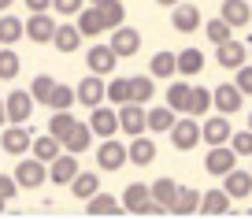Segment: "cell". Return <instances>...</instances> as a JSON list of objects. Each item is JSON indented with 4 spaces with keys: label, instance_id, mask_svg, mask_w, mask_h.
Masks as SVG:
<instances>
[{
    "label": "cell",
    "instance_id": "cell-27",
    "mask_svg": "<svg viewBox=\"0 0 252 219\" xmlns=\"http://www.w3.org/2000/svg\"><path fill=\"white\" fill-rule=\"evenodd\" d=\"M222 23H226V26H245V23H249V19H252V8H249V4H245V0H222Z\"/></svg>",
    "mask_w": 252,
    "mask_h": 219
},
{
    "label": "cell",
    "instance_id": "cell-44",
    "mask_svg": "<svg viewBox=\"0 0 252 219\" xmlns=\"http://www.w3.org/2000/svg\"><path fill=\"white\" fill-rule=\"evenodd\" d=\"M52 86H56V82L48 78V74H37V78H33V86H30L33 104H45V101H48V93H52Z\"/></svg>",
    "mask_w": 252,
    "mask_h": 219
},
{
    "label": "cell",
    "instance_id": "cell-49",
    "mask_svg": "<svg viewBox=\"0 0 252 219\" xmlns=\"http://www.w3.org/2000/svg\"><path fill=\"white\" fill-rule=\"evenodd\" d=\"M163 212H167V208H163V204H156V201H149V204H145V208H141V212H137V216H163Z\"/></svg>",
    "mask_w": 252,
    "mask_h": 219
},
{
    "label": "cell",
    "instance_id": "cell-17",
    "mask_svg": "<svg viewBox=\"0 0 252 219\" xmlns=\"http://www.w3.org/2000/svg\"><path fill=\"white\" fill-rule=\"evenodd\" d=\"M212 108H219V115H234V111H241V89L222 82L219 89H212Z\"/></svg>",
    "mask_w": 252,
    "mask_h": 219
},
{
    "label": "cell",
    "instance_id": "cell-13",
    "mask_svg": "<svg viewBox=\"0 0 252 219\" xmlns=\"http://www.w3.org/2000/svg\"><path fill=\"white\" fill-rule=\"evenodd\" d=\"M230 134H234L230 115H212V119H204V126H200V141H208V145H226Z\"/></svg>",
    "mask_w": 252,
    "mask_h": 219
},
{
    "label": "cell",
    "instance_id": "cell-31",
    "mask_svg": "<svg viewBox=\"0 0 252 219\" xmlns=\"http://www.w3.org/2000/svg\"><path fill=\"white\" fill-rule=\"evenodd\" d=\"M93 8L100 11V19H104V30H115V26H123V19H126L123 0H100V4H93Z\"/></svg>",
    "mask_w": 252,
    "mask_h": 219
},
{
    "label": "cell",
    "instance_id": "cell-46",
    "mask_svg": "<svg viewBox=\"0 0 252 219\" xmlns=\"http://www.w3.org/2000/svg\"><path fill=\"white\" fill-rule=\"evenodd\" d=\"M234 86L241 89V97H252V67H249V63L237 67V82H234Z\"/></svg>",
    "mask_w": 252,
    "mask_h": 219
},
{
    "label": "cell",
    "instance_id": "cell-45",
    "mask_svg": "<svg viewBox=\"0 0 252 219\" xmlns=\"http://www.w3.org/2000/svg\"><path fill=\"white\" fill-rule=\"evenodd\" d=\"M230 30H234V26H226V23H222V19H212V23L204 26L208 41H215V45H222V41H230Z\"/></svg>",
    "mask_w": 252,
    "mask_h": 219
},
{
    "label": "cell",
    "instance_id": "cell-37",
    "mask_svg": "<svg viewBox=\"0 0 252 219\" xmlns=\"http://www.w3.org/2000/svg\"><path fill=\"white\" fill-rule=\"evenodd\" d=\"M104 101H108V104H126V101H130V78L104 82Z\"/></svg>",
    "mask_w": 252,
    "mask_h": 219
},
{
    "label": "cell",
    "instance_id": "cell-1",
    "mask_svg": "<svg viewBox=\"0 0 252 219\" xmlns=\"http://www.w3.org/2000/svg\"><path fill=\"white\" fill-rule=\"evenodd\" d=\"M171 145L178 152H189V149H197V141H200V126H197V115H189V119H174L171 130Z\"/></svg>",
    "mask_w": 252,
    "mask_h": 219
},
{
    "label": "cell",
    "instance_id": "cell-55",
    "mask_svg": "<svg viewBox=\"0 0 252 219\" xmlns=\"http://www.w3.org/2000/svg\"><path fill=\"white\" fill-rule=\"evenodd\" d=\"M249 130H252V111H249Z\"/></svg>",
    "mask_w": 252,
    "mask_h": 219
},
{
    "label": "cell",
    "instance_id": "cell-10",
    "mask_svg": "<svg viewBox=\"0 0 252 219\" xmlns=\"http://www.w3.org/2000/svg\"><path fill=\"white\" fill-rule=\"evenodd\" d=\"M215 60H219L222 71H237L245 60H249V45H241V41H222V45H215Z\"/></svg>",
    "mask_w": 252,
    "mask_h": 219
},
{
    "label": "cell",
    "instance_id": "cell-9",
    "mask_svg": "<svg viewBox=\"0 0 252 219\" xmlns=\"http://www.w3.org/2000/svg\"><path fill=\"white\" fill-rule=\"evenodd\" d=\"M126 164V145L115 138H104V145L96 149V167L100 171H119Z\"/></svg>",
    "mask_w": 252,
    "mask_h": 219
},
{
    "label": "cell",
    "instance_id": "cell-16",
    "mask_svg": "<svg viewBox=\"0 0 252 219\" xmlns=\"http://www.w3.org/2000/svg\"><path fill=\"white\" fill-rule=\"evenodd\" d=\"M222 189H226L230 201L249 197V193H252V171H237V167H230V171L222 175Z\"/></svg>",
    "mask_w": 252,
    "mask_h": 219
},
{
    "label": "cell",
    "instance_id": "cell-53",
    "mask_svg": "<svg viewBox=\"0 0 252 219\" xmlns=\"http://www.w3.org/2000/svg\"><path fill=\"white\" fill-rule=\"evenodd\" d=\"M156 4H163V8H174V4H178V0H156Z\"/></svg>",
    "mask_w": 252,
    "mask_h": 219
},
{
    "label": "cell",
    "instance_id": "cell-25",
    "mask_svg": "<svg viewBox=\"0 0 252 219\" xmlns=\"http://www.w3.org/2000/svg\"><path fill=\"white\" fill-rule=\"evenodd\" d=\"M230 197H226V189H208V193H200V208L197 212H204V216H222V212H230Z\"/></svg>",
    "mask_w": 252,
    "mask_h": 219
},
{
    "label": "cell",
    "instance_id": "cell-30",
    "mask_svg": "<svg viewBox=\"0 0 252 219\" xmlns=\"http://www.w3.org/2000/svg\"><path fill=\"white\" fill-rule=\"evenodd\" d=\"M174 193H178V182L167 179V175H163V179H156V182L149 186V197H152L156 204H163L167 212H171V204H174Z\"/></svg>",
    "mask_w": 252,
    "mask_h": 219
},
{
    "label": "cell",
    "instance_id": "cell-54",
    "mask_svg": "<svg viewBox=\"0 0 252 219\" xmlns=\"http://www.w3.org/2000/svg\"><path fill=\"white\" fill-rule=\"evenodd\" d=\"M4 208H8V201H4V197H0V212H4Z\"/></svg>",
    "mask_w": 252,
    "mask_h": 219
},
{
    "label": "cell",
    "instance_id": "cell-58",
    "mask_svg": "<svg viewBox=\"0 0 252 219\" xmlns=\"http://www.w3.org/2000/svg\"><path fill=\"white\" fill-rule=\"evenodd\" d=\"M249 197H252V193H249Z\"/></svg>",
    "mask_w": 252,
    "mask_h": 219
},
{
    "label": "cell",
    "instance_id": "cell-24",
    "mask_svg": "<svg viewBox=\"0 0 252 219\" xmlns=\"http://www.w3.org/2000/svg\"><path fill=\"white\" fill-rule=\"evenodd\" d=\"M197 208H200V189H193V186H178L171 212H174V216H193Z\"/></svg>",
    "mask_w": 252,
    "mask_h": 219
},
{
    "label": "cell",
    "instance_id": "cell-33",
    "mask_svg": "<svg viewBox=\"0 0 252 219\" xmlns=\"http://www.w3.org/2000/svg\"><path fill=\"white\" fill-rule=\"evenodd\" d=\"M78 34L82 37H96V34H104V19L96 8H82L78 11Z\"/></svg>",
    "mask_w": 252,
    "mask_h": 219
},
{
    "label": "cell",
    "instance_id": "cell-43",
    "mask_svg": "<svg viewBox=\"0 0 252 219\" xmlns=\"http://www.w3.org/2000/svg\"><path fill=\"white\" fill-rule=\"evenodd\" d=\"M230 149H234L237 156L249 160V156H252V130H237V134H230Z\"/></svg>",
    "mask_w": 252,
    "mask_h": 219
},
{
    "label": "cell",
    "instance_id": "cell-5",
    "mask_svg": "<svg viewBox=\"0 0 252 219\" xmlns=\"http://www.w3.org/2000/svg\"><path fill=\"white\" fill-rule=\"evenodd\" d=\"M23 34L30 41H37V45H48L56 34V19L48 15V11H30V19L23 23Z\"/></svg>",
    "mask_w": 252,
    "mask_h": 219
},
{
    "label": "cell",
    "instance_id": "cell-39",
    "mask_svg": "<svg viewBox=\"0 0 252 219\" xmlns=\"http://www.w3.org/2000/svg\"><path fill=\"white\" fill-rule=\"evenodd\" d=\"M71 104H74V86H60V82H56L52 93H48V101H45V108L63 111V108H71Z\"/></svg>",
    "mask_w": 252,
    "mask_h": 219
},
{
    "label": "cell",
    "instance_id": "cell-32",
    "mask_svg": "<svg viewBox=\"0 0 252 219\" xmlns=\"http://www.w3.org/2000/svg\"><path fill=\"white\" fill-rule=\"evenodd\" d=\"M186 111H189V115H208V111H212V89H204V86H189Z\"/></svg>",
    "mask_w": 252,
    "mask_h": 219
},
{
    "label": "cell",
    "instance_id": "cell-51",
    "mask_svg": "<svg viewBox=\"0 0 252 219\" xmlns=\"http://www.w3.org/2000/svg\"><path fill=\"white\" fill-rule=\"evenodd\" d=\"M8 123V115H4V97H0V126Z\"/></svg>",
    "mask_w": 252,
    "mask_h": 219
},
{
    "label": "cell",
    "instance_id": "cell-57",
    "mask_svg": "<svg viewBox=\"0 0 252 219\" xmlns=\"http://www.w3.org/2000/svg\"><path fill=\"white\" fill-rule=\"evenodd\" d=\"M93 4H100V0H93Z\"/></svg>",
    "mask_w": 252,
    "mask_h": 219
},
{
    "label": "cell",
    "instance_id": "cell-12",
    "mask_svg": "<svg viewBox=\"0 0 252 219\" xmlns=\"http://www.w3.org/2000/svg\"><path fill=\"white\" fill-rule=\"evenodd\" d=\"M74 175H78V156H74V152H60L56 160H48V179H52L56 186H67Z\"/></svg>",
    "mask_w": 252,
    "mask_h": 219
},
{
    "label": "cell",
    "instance_id": "cell-38",
    "mask_svg": "<svg viewBox=\"0 0 252 219\" xmlns=\"http://www.w3.org/2000/svg\"><path fill=\"white\" fill-rule=\"evenodd\" d=\"M74 123H78V119L71 115V108H63V111H56V115L48 119V134H52V138H60V145H63V138H67V130H71Z\"/></svg>",
    "mask_w": 252,
    "mask_h": 219
},
{
    "label": "cell",
    "instance_id": "cell-35",
    "mask_svg": "<svg viewBox=\"0 0 252 219\" xmlns=\"http://www.w3.org/2000/svg\"><path fill=\"white\" fill-rule=\"evenodd\" d=\"M19 71H23V60H19V52H15L11 45H0V78L11 82Z\"/></svg>",
    "mask_w": 252,
    "mask_h": 219
},
{
    "label": "cell",
    "instance_id": "cell-21",
    "mask_svg": "<svg viewBox=\"0 0 252 219\" xmlns=\"http://www.w3.org/2000/svg\"><path fill=\"white\" fill-rule=\"evenodd\" d=\"M89 145H93V130H89V123H74L71 130H67V138H63V149L74 152V156H82Z\"/></svg>",
    "mask_w": 252,
    "mask_h": 219
},
{
    "label": "cell",
    "instance_id": "cell-14",
    "mask_svg": "<svg viewBox=\"0 0 252 219\" xmlns=\"http://www.w3.org/2000/svg\"><path fill=\"white\" fill-rule=\"evenodd\" d=\"M74 101L86 104V108H96V104H104V78H100V74H89V78H82L78 86H74Z\"/></svg>",
    "mask_w": 252,
    "mask_h": 219
},
{
    "label": "cell",
    "instance_id": "cell-26",
    "mask_svg": "<svg viewBox=\"0 0 252 219\" xmlns=\"http://www.w3.org/2000/svg\"><path fill=\"white\" fill-rule=\"evenodd\" d=\"M30 152L41 160V164H48V160H56L63 152V145H60V138H52V134H41V138L30 141Z\"/></svg>",
    "mask_w": 252,
    "mask_h": 219
},
{
    "label": "cell",
    "instance_id": "cell-23",
    "mask_svg": "<svg viewBox=\"0 0 252 219\" xmlns=\"http://www.w3.org/2000/svg\"><path fill=\"white\" fill-rule=\"evenodd\" d=\"M67 186H71V193L78 197V201H89V197L100 189V175H96V171H78Z\"/></svg>",
    "mask_w": 252,
    "mask_h": 219
},
{
    "label": "cell",
    "instance_id": "cell-34",
    "mask_svg": "<svg viewBox=\"0 0 252 219\" xmlns=\"http://www.w3.org/2000/svg\"><path fill=\"white\" fill-rule=\"evenodd\" d=\"M152 93H156L152 74H137V78H130V101H134V104H149Z\"/></svg>",
    "mask_w": 252,
    "mask_h": 219
},
{
    "label": "cell",
    "instance_id": "cell-56",
    "mask_svg": "<svg viewBox=\"0 0 252 219\" xmlns=\"http://www.w3.org/2000/svg\"><path fill=\"white\" fill-rule=\"evenodd\" d=\"M249 41H252V37H249ZM249 56H252V45H249Z\"/></svg>",
    "mask_w": 252,
    "mask_h": 219
},
{
    "label": "cell",
    "instance_id": "cell-48",
    "mask_svg": "<svg viewBox=\"0 0 252 219\" xmlns=\"http://www.w3.org/2000/svg\"><path fill=\"white\" fill-rule=\"evenodd\" d=\"M15 193H19V182L11 179V175H0V197H4V201H11Z\"/></svg>",
    "mask_w": 252,
    "mask_h": 219
},
{
    "label": "cell",
    "instance_id": "cell-2",
    "mask_svg": "<svg viewBox=\"0 0 252 219\" xmlns=\"http://www.w3.org/2000/svg\"><path fill=\"white\" fill-rule=\"evenodd\" d=\"M30 141H33V134L26 130V123H11L8 130L0 134V149L8 152V156H23V152H30Z\"/></svg>",
    "mask_w": 252,
    "mask_h": 219
},
{
    "label": "cell",
    "instance_id": "cell-47",
    "mask_svg": "<svg viewBox=\"0 0 252 219\" xmlns=\"http://www.w3.org/2000/svg\"><path fill=\"white\" fill-rule=\"evenodd\" d=\"M82 4H86V0H52V11H60V15H78Z\"/></svg>",
    "mask_w": 252,
    "mask_h": 219
},
{
    "label": "cell",
    "instance_id": "cell-22",
    "mask_svg": "<svg viewBox=\"0 0 252 219\" xmlns=\"http://www.w3.org/2000/svg\"><path fill=\"white\" fill-rule=\"evenodd\" d=\"M174 119H178V111H171L167 104H159V108H149V111H145V130L167 134V130L174 126Z\"/></svg>",
    "mask_w": 252,
    "mask_h": 219
},
{
    "label": "cell",
    "instance_id": "cell-6",
    "mask_svg": "<svg viewBox=\"0 0 252 219\" xmlns=\"http://www.w3.org/2000/svg\"><path fill=\"white\" fill-rule=\"evenodd\" d=\"M108 48L119 56V60H123V56H137V48H141V34H137L134 26H115Z\"/></svg>",
    "mask_w": 252,
    "mask_h": 219
},
{
    "label": "cell",
    "instance_id": "cell-20",
    "mask_svg": "<svg viewBox=\"0 0 252 219\" xmlns=\"http://www.w3.org/2000/svg\"><path fill=\"white\" fill-rule=\"evenodd\" d=\"M174 71H178L182 78L200 74V71H204V52H200V48H182V52L174 56Z\"/></svg>",
    "mask_w": 252,
    "mask_h": 219
},
{
    "label": "cell",
    "instance_id": "cell-36",
    "mask_svg": "<svg viewBox=\"0 0 252 219\" xmlns=\"http://www.w3.org/2000/svg\"><path fill=\"white\" fill-rule=\"evenodd\" d=\"M86 204H89V212H93V216H115V212H123V204H119L111 193H100V189H96Z\"/></svg>",
    "mask_w": 252,
    "mask_h": 219
},
{
    "label": "cell",
    "instance_id": "cell-59",
    "mask_svg": "<svg viewBox=\"0 0 252 219\" xmlns=\"http://www.w3.org/2000/svg\"><path fill=\"white\" fill-rule=\"evenodd\" d=\"M249 160H252V156H249Z\"/></svg>",
    "mask_w": 252,
    "mask_h": 219
},
{
    "label": "cell",
    "instance_id": "cell-28",
    "mask_svg": "<svg viewBox=\"0 0 252 219\" xmlns=\"http://www.w3.org/2000/svg\"><path fill=\"white\" fill-rule=\"evenodd\" d=\"M149 201H152V197H149V186H145V182H130L119 204H123V212H141Z\"/></svg>",
    "mask_w": 252,
    "mask_h": 219
},
{
    "label": "cell",
    "instance_id": "cell-41",
    "mask_svg": "<svg viewBox=\"0 0 252 219\" xmlns=\"http://www.w3.org/2000/svg\"><path fill=\"white\" fill-rule=\"evenodd\" d=\"M149 71H152V78H171V74H178V71H174V52H156L152 63H149Z\"/></svg>",
    "mask_w": 252,
    "mask_h": 219
},
{
    "label": "cell",
    "instance_id": "cell-4",
    "mask_svg": "<svg viewBox=\"0 0 252 219\" xmlns=\"http://www.w3.org/2000/svg\"><path fill=\"white\" fill-rule=\"evenodd\" d=\"M11 179L19 182V189H37L41 182L48 179V164H41L37 156H33V160H19V167H15Z\"/></svg>",
    "mask_w": 252,
    "mask_h": 219
},
{
    "label": "cell",
    "instance_id": "cell-40",
    "mask_svg": "<svg viewBox=\"0 0 252 219\" xmlns=\"http://www.w3.org/2000/svg\"><path fill=\"white\" fill-rule=\"evenodd\" d=\"M19 37H23V19L0 15V45H15Z\"/></svg>",
    "mask_w": 252,
    "mask_h": 219
},
{
    "label": "cell",
    "instance_id": "cell-11",
    "mask_svg": "<svg viewBox=\"0 0 252 219\" xmlns=\"http://www.w3.org/2000/svg\"><path fill=\"white\" fill-rule=\"evenodd\" d=\"M156 160V141L149 134H137L130 145H126V164H137V167H149Z\"/></svg>",
    "mask_w": 252,
    "mask_h": 219
},
{
    "label": "cell",
    "instance_id": "cell-3",
    "mask_svg": "<svg viewBox=\"0 0 252 219\" xmlns=\"http://www.w3.org/2000/svg\"><path fill=\"white\" fill-rule=\"evenodd\" d=\"M4 115H8V123H30L33 97L26 93V89H11V93L4 97Z\"/></svg>",
    "mask_w": 252,
    "mask_h": 219
},
{
    "label": "cell",
    "instance_id": "cell-19",
    "mask_svg": "<svg viewBox=\"0 0 252 219\" xmlns=\"http://www.w3.org/2000/svg\"><path fill=\"white\" fill-rule=\"evenodd\" d=\"M86 63H89V71H93V74H100V78H104L108 71H115L119 56L111 52L108 45H93V48H89V52H86Z\"/></svg>",
    "mask_w": 252,
    "mask_h": 219
},
{
    "label": "cell",
    "instance_id": "cell-8",
    "mask_svg": "<svg viewBox=\"0 0 252 219\" xmlns=\"http://www.w3.org/2000/svg\"><path fill=\"white\" fill-rule=\"evenodd\" d=\"M234 164H237V152L230 149V145H212V149H208V156H204V171L215 175V179H222Z\"/></svg>",
    "mask_w": 252,
    "mask_h": 219
},
{
    "label": "cell",
    "instance_id": "cell-7",
    "mask_svg": "<svg viewBox=\"0 0 252 219\" xmlns=\"http://www.w3.org/2000/svg\"><path fill=\"white\" fill-rule=\"evenodd\" d=\"M119 130L130 134V138H137V134H145V104H134V101H126L119 104Z\"/></svg>",
    "mask_w": 252,
    "mask_h": 219
},
{
    "label": "cell",
    "instance_id": "cell-52",
    "mask_svg": "<svg viewBox=\"0 0 252 219\" xmlns=\"http://www.w3.org/2000/svg\"><path fill=\"white\" fill-rule=\"evenodd\" d=\"M11 4H15V0H0V11H8V8H11Z\"/></svg>",
    "mask_w": 252,
    "mask_h": 219
},
{
    "label": "cell",
    "instance_id": "cell-15",
    "mask_svg": "<svg viewBox=\"0 0 252 219\" xmlns=\"http://www.w3.org/2000/svg\"><path fill=\"white\" fill-rule=\"evenodd\" d=\"M93 115H89V130L100 134V138H115L119 134V115L111 108H104V104H96V108H89Z\"/></svg>",
    "mask_w": 252,
    "mask_h": 219
},
{
    "label": "cell",
    "instance_id": "cell-42",
    "mask_svg": "<svg viewBox=\"0 0 252 219\" xmlns=\"http://www.w3.org/2000/svg\"><path fill=\"white\" fill-rule=\"evenodd\" d=\"M186 101H189V82H171V89H167V108L186 111Z\"/></svg>",
    "mask_w": 252,
    "mask_h": 219
},
{
    "label": "cell",
    "instance_id": "cell-50",
    "mask_svg": "<svg viewBox=\"0 0 252 219\" xmlns=\"http://www.w3.org/2000/svg\"><path fill=\"white\" fill-rule=\"evenodd\" d=\"M26 8H30V11H48V8H52V0H26Z\"/></svg>",
    "mask_w": 252,
    "mask_h": 219
},
{
    "label": "cell",
    "instance_id": "cell-29",
    "mask_svg": "<svg viewBox=\"0 0 252 219\" xmlns=\"http://www.w3.org/2000/svg\"><path fill=\"white\" fill-rule=\"evenodd\" d=\"M52 45L60 48V52H78V45H82V34H78V26H60L56 23V34H52Z\"/></svg>",
    "mask_w": 252,
    "mask_h": 219
},
{
    "label": "cell",
    "instance_id": "cell-18",
    "mask_svg": "<svg viewBox=\"0 0 252 219\" xmlns=\"http://www.w3.org/2000/svg\"><path fill=\"white\" fill-rule=\"evenodd\" d=\"M171 26L178 34H193L200 26V8H197V4H182V0H178V4H174V15H171Z\"/></svg>",
    "mask_w": 252,
    "mask_h": 219
}]
</instances>
